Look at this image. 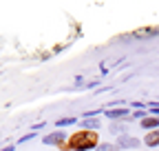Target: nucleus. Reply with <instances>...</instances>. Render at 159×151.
Listing matches in <instances>:
<instances>
[{
    "instance_id": "1",
    "label": "nucleus",
    "mask_w": 159,
    "mask_h": 151,
    "mask_svg": "<svg viewBox=\"0 0 159 151\" xmlns=\"http://www.w3.org/2000/svg\"><path fill=\"white\" fill-rule=\"evenodd\" d=\"M99 144L102 142H99L97 131L82 129V131H75L66 144H60V149L62 151H91V149H97Z\"/></svg>"
},
{
    "instance_id": "2",
    "label": "nucleus",
    "mask_w": 159,
    "mask_h": 151,
    "mask_svg": "<svg viewBox=\"0 0 159 151\" xmlns=\"http://www.w3.org/2000/svg\"><path fill=\"white\" fill-rule=\"evenodd\" d=\"M139 144V138H135V136H119L117 138V147L119 149H137Z\"/></svg>"
},
{
    "instance_id": "3",
    "label": "nucleus",
    "mask_w": 159,
    "mask_h": 151,
    "mask_svg": "<svg viewBox=\"0 0 159 151\" xmlns=\"http://www.w3.org/2000/svg\"><path fill=\"white\" fill-rule=\"evenodd\" d=\"M64 140H66V134H64V131H51V134H47V136L42 138V142H44V144H51V147L64 142Z\"/></svg>"
},
{
    "instance_id": "4",
    "label": "nucleus",
    "mask_w": 159,
    "mask_h": 151,
    "mask_svg": "<svg viewBox=\"0 0 159 151\" xmlns=\"http://www.w3.org/2000/svg\"><path fill=\"white\" fill-rule=\"evenodd\" d=\"M139 127L146 129V131H155V129H159V118H157V116H146Z\"/></svg>"
},
{
    "instance_id": "5",
    "label": "nucleus",
    "mask_w": 159,
    "mask_h": 151,
    "mask_svg": "<svg viewBox=\"0 0 159 151\" xmlns=\"http://www.w3.org/2000/svg\"><path fill=\"white\" fill-rule=\"evenodd\" d=\"M144 144L146 147H159V129L148 131V134L144 136Z\"/></svg>"
},
{
    "instance_id": "6",
    "label": "nucleus",
    "mask_w": 159,
    "mask_h": 151,
    "mask_svg": "<svg viewBox=\"0 0 159 151\" xmlns=\"http://www.w3.org/2000/svg\"><path fill=\"white\" fill-rule=\"evenodd\" d=\"M104 116L111 118V120H115V118H124V116H128V109H126V107H122V109H106Z\"/></svg>"
},
{
    "instance_id": "7",
    "label": "nucleus",
    "mask_w": 159,
    "mask_h": 151,
    "mask_svg": "<svg viewBox=\"0 0 159 151\" xmlns=\"http://www.w3.org/2000/svg\"><path fill=\"white\" fill-rule=\"evenodd\" d=\"M150 33H159V27H148V29H139V31H135L133 36L135 38H150Z\"/></svg>"
},
{
    "instance_id": "8",
    "label": "nucleus",
    "mask_w": 159,
    "mask_h": 151,
    "mask_svg": "<svg viewBox=\"0 0 159 151\" xmlns=\"http://www.w3.org/2000/svg\"><path fill=\"white\" fill-rule=\"evenodd\" d=\"M95 151H119V147L117 144H111V142H102Z\"/></svg>"
},
{
    "instance_id": "9",
    "label": "nucleus",
    "mask_w": 159,
    "mask_h": 151,
    "mask_svg": "<svg viewBox=\"0 0 159 151\" xmlns=\"http://www.w3.org/2000/svg\"><path fill=\"white\" fill-rule=\"evenodd\" d=\"M99 127V122L97 120H93V118H84V129H89V131H95Z\"/></svg>"
},
{
    "instance_id": "10",
    "label": "nucleus",
    "mask_w": 159,
    "mask_h": 151,
    "mask_svg": "<svg viewBox=\"0 0 159 151\" xmlns=\"http://www.w3.org/2000/svg\"><path fill=\"white\" fill-rule=\"evenodd\" d=\"M111 131H113V134H117V136H126V127L124 124H111Z\"/></svg>"
},
{
    "instance_id": "11",
    "label": "nucleus",
    "mask_w": 159,
    "mask_h": 151,
    "mask_svg": "<svg viewBox=\"0 0 159 151\" xmlns=\"http://www.w3.org/2000/svg\"><path fill=\"white\" fill-rule=\"evenodd\" d=\"M69 124H75V118H73V116H69V118H60V120L55 122V127H69Z\"/></svg>"
},
{
    "instance_id": "12",
    "label": "nucleus",
    "mask_w": 159,
    "mask_h": 151,
    "mask_svg": "<svg viewBox=\"0 0 159 151\" xmlns=\"http://www.w3.org/2000/svg\"><path fill=\"white\" fill-rule=\"evenodd\" d=\"M16 149V144H9V147H5V149H0V151H13Z\"/></svg>"
}]
</instances>
